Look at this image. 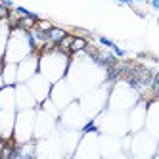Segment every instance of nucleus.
<instances>
[{
	"mask_svg": "<svg viewBox=\"0 0 159 159\" xmlns=\"http://www.w3.org/2000/svg\"><path fill=\"white\" fill-rule=\"evenodd\" d=\"M71 63V56L63 54L58 48H50V50H42L39 52V73L42 77H46L50 83H56L67 75Z\"/></svg>",
	"mask_w": 159,
	"mask_h": 159,
	"instance_id": "obj_1",
	"label": "nucleus"
},
{
	"mask_svg": "<svg viewBox=\"0 0 159 159\" xmlns=\"http://www.w3.org/2000/svg\"><path fill=\"white\" fill-rule=\"evenodd\" d=\"M29 31H23L19 27H12L10 29L8 40L4 44V52H2V61H10V63H17L23 58H27L29 54H33L35 50L29 44Z\"/></svg>",
	"mask_w": 159,
	"mask_h": 159,
	"instance_id": "obj_2",
	"label": "nucleus"
},
{
	"mask_svg": "<svg viewBox=\"0 0 159 159\" xmlns=\"http://www.w3.org/2000/svg\"><path fill=\"white\" fill-rule=\"evenodd\" d=\"M140 100V94L132 90L125 81H115L109 86L107 94V109L111 111H129L136 102Z\"/></svg>",
	"mask_w": 159,
	"mask_h": 159,
	"instance_id": "obj_3",
	"label": "nucleus"
},
{
	"mask_svg": "<svg viewBox=\"0 0 159 159\" xmlns=\"http://www.w3.org/2000/svg\"><path fill=\"white\" fill-rule=\"evenodd\" d=\"M35 113L37 109H19L14 117V130L12 138L16 142H27L33 138V129H35Z\"/></svg>",
	"mask_w": 159,
	"mask_h": 159,
	"instance_id": "obj_4",
	"label": "nucleus"
},
{
	"mask_svg": "<svg viewBox=\"0 0 159 159\" xmlns=\"http://www.w3.org/2000/svg\"><path fill=\"white\" fill-rule=\"evenodd\" d=\"M155 152H157V136L148 132L146 129L130 132V155L150 157L155 155Z\"/></svg>",
	"mask_w": 159,
	"mask_h": 159,
	"instance_id": "obj_5",
	"label": "nucleus"
},
{
	"mask_svg": "<svg viewBox=\"0 0 159 159\" xmlns=\"http://www.w3.org/2000/svg\"><path fill=\"white\" fill-rule=\"evenodd\" d=\"M88 117L84 115V111L79 106V100L75 98L73 102H69L65 107L60 109V115H58V127L61 129H81L83 123L86 121Z\"/></svg>",
	"mask_w": 159,
	"mask_h": 159,
	"instance_id": "obj_6",
	"label": "nucleus"
},
{
	"mask_svg": "<svg viewBox=\"0 0 159 159\" xmlns=\"http://www.w3.org/2000/svg\"><path fill=\"white\" fill-rule=\"evenodd\" d=\"M58 129V117L52 113L44 111V109H37L35 113V129H33V138H44L50 132H54Z\"/></svg>",
	"mask_w": 159,
	"mask_h": 159,
	"instance_id": "obj_7",
	"label": "nucleus"
},
{
	"mask_svg": "<svg viewBox=\"0 0 159 159\" xmlns=\"http://www.w3.org/2000/svg\"><path fill=\"white\" fill-rule=\"evenodd\" d=\"M48 98L54 102V106L58 107V109L65 107L69 102L75 100V94H73V90H71V86H69V83H67L65 77L60 79V81H56V83H52V88H50Z\"/></svg>",
	"mask_w": 159,
	"mask_h": 159,
	"instance_id": "obj_8",
	"label": "nucleus"
},
{
	"mask_svg": "<svg viewBox=\"0 0 159 159\" xmlns=\"http://www.w3.org/2000/svg\"><path fill=\"white\" fill-rule=\"evenodd\" d=\"M146 107H148V100H138L136 104L127 111V127L129 132H136L144 129V123H146Z\"/></svg>",
	"mask_w": 159,
	"mask_h": 159,
	"instance_id": "obj_9",
	"label": "nucleus"
},
{
	"mask_svg": "<svg viewBox=\"0 0 159 159\" xmlns=\"http://www.w3.org/2000/svg\"><path fill=\"white\" fill-rule=\"evenodd\" d=\"M25 84L29 86V90H31V94L35 96V100H37V104H40L42 100H46L48 98V94H50V88H52V83L48 81L46 77H42L40 73H35L29 81H25Z\"/></svg>",
	"mask_w": 159,
	"mask_h": 159,
	"instance_id": "obj_10",
	"label": "nucleus"
},
{
	"mask_svg": "<svg viewBox=\"0 0 159 159\" xmlns=\"http://www.w3.org/2000/svg\"><path fill=\"white\" fill-rule=\"evenodd\" d=\"M35 73H39V52H33L27 58L17 61V83L29 81Z\"/></svg>",
	"mask_w": 159,
	"mask_h": 159,
	"instance_id": "obj_11",
	"label": "nucleus"
},
{
	"mask_svg": "<svg viewBox=\"0 0 159 159\" xmlns=\"http://www.w3.org/2000/svg\"><path fill=\"white\" fill-rule=\"evenodd\" d=\"M14 94H16V111H19V109H37L39 107L35 96L31 94V90L25 83H17L14 86Z\"/></svg>",
	"mask_w": 159,
	"mask_h": 159,
	"instance_id": "obj_12",
	"label": "nucleus"
},
{
	"mask_svg": "<svg viewBox=\"0 0 159 159\" xmlns=\"http://www.w3.org/2000/svg\"><path fill=\"white\" fill-rule=\"evenodd\" d=\"M2 61V60H0ZM0 79H2L4 86H14L17 84V63L2 61L0 63Z\"/></svg>",
	"mask_w": 159,
	"mask_h": 159,
	"instance_id": "obj_13",
	"label": "nucleus"
},
{
	"mask_svg": "<svg viewBox=\"0 0 159 159\" xmlns=\"http://www.w3.org/2000/svg\"><path fill=\"white\" fill-rule=\"evenodd\" d=\"M86 44H88L86 37H75V35H73L71 46H69V56H73V54H79V52H83V50L86 48Z\"/></svg>",
	"mask_w": 159,
	"mask_h": 159,
	"instance_id": "obj_14",
	"label": "nucleus"
},
{
	"mask_svg": "<svg viewBox=\"0 0 159 159\" xmlns=\"http://www.w3.org/2000/svg\"><path fill=\"white\" fill-rule=\"evenodd\" d=\"M14 12H16L17 16H23V17H33V19H39V16H37L35 12H31V10H27V8H23V6H14Z\"/></svg>",
	"mask_w": 159,
	"mask_h": 159,
	"instance_id": "obj_15",
	"label": "nucleus"
},
{
	"mask_svg": "<svg viewBox=\"0 0 159 159\" xmlns=\"http://www.w3.org/2000/svg\"><path fill=\"white\" fill-rule=\"evenodd\" d=\"M111 52H113V56H115V58H119V60L127 58V50H125V48H121L117 42H115V44L111 46Z\"/></svg>",
	"mask_w": 159,
	"mask_h": 159,
	"instance_id": "obj_16",
	"label": "nucleus"
},
{
	"mask_svg": "<svg viewBox=\"0 0 159 159\" xmlns=\"http://www.w3.org/2000/svg\"><path fill=\"white\" fill-rule=\"evenodd\" d=\"M98 42H100L104 48H107V50H111V46L115 44V40H111V39H107V37H98Z\"/></svg>",
	"mask_w": 159,
	"mask_h": 159,
	"instance_id": "obj_17",
	"label": "nucleus"
},
{
	"mask_svg": "<svg viewBox=\"0 0 159 159\" xmlns=\"http://www.w3.org/2000/svg\"><path fill=\"white\" fill-rule=\"evenodd\" d=\"M119 6H129V8H134V0H115Z\"/></svg>",
	"mask_w": 159,
	"mask_h": 159,
	"instance_id": "obj_18",
	"label": "nucleus"
},
{
	"mask_svg": "<svg viewBox=\"0 0 159 159\" xmlns=\"http://www.w3.org/2000/svg\"><path fill=\"white\" fill-rule=\"evenodd\" d=\"M148 4H150L153 12H159V0H148Z\"/></svg>",
	"mask_w": 159,
	"mask_h": 159,
	"instance_id": "obj_19",
	"label": "nucleus"
},
{
	"mask_svg": "<svg viewBox=\"0 0 159 159\" xmlns=\"http://www.w3.org/2000/svg\"><path fill=\"white\" fill-rule=\"evenodd\" d=\"M0 4H2L4 8H8V10H12L16 4H14V0H0Z\"/></svg>",
	"mask_w": 159,
	"mask_h": 159,
	"instance_id": "obj_20",
	"label": "nucleus"
},
{
	"mask_svg": "<svg viewBox=\"0 0 159 159\" xmlns=\"http://www.w3.org/2000/svg\"><path fill=\"white\" fill-rule=\"evenodd\" d=\"M136 2H138V4H146L148 0H134V4H136Z\"/></svg>",
	"mask_w": 159,
	"mask_h": 159,
	"instance_id": "obj_21",
	"label": "nucleus"
},
{
	"mask_svg": "<svg viewBox=\"0 0 159 159\" xmlns=\"http://www.w3.org/2000/svg\"><path fill=\"white\" fill-rule=\"evenodd\" d=\"M0 63H2V61H0ZM0 86H2V79H0Z\"/></svg>",
	"mask_w": 159,
	"mask_h": 159,
	"instance_id": "obj_22",
	"label": "nucleus"
},
{
	"mask_svg": "<svg viewBox=\"0 0 159 159\" xmlns=\"http://www.w3.org/2000/svg\"><path fill=\"white\" fill-rule=\"evenodd\" d=\"M0 113H2V106H0Z\"/></svg>",
	"mask_w": 159,
	"mask_h": 159,
	"instance_id": "obj_23",
	"label": "nucleus"
}]
</instances>
